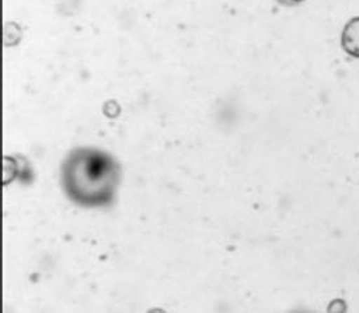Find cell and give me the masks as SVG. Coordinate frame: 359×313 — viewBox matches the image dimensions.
<instances>
[{
  "label": "cell",
  "mask_w": 359,
  "mask_h": 313,
  "mask_svg": "<svg viewBox=\"0 0 359 313\" xmlns=\"http://www.w3.org/2000/svg\"><path fill=\"white\" fill-rule=\"evenodd\" d=\"M120 179L116 161L108 153L94 148H77L65 159L62 182L74 203L88 208L112 203Z\"/></svg>",
  "instance_id": "6da1fadb"
},
{
  "label": "cell",
  "mask_w": 359,
  "mask_h": 313,
  "mask_svg": "<svg viewBox=\"0 0 359 313\" xmlns=\"http://www.w3.org/2000/svg\"><path fill=\"white\" fill-rule=\"evenodd\" d=\"M344 53L359 60V16L351 18L341 32Z\"/></svg>",
  "instance_id": "7a4b0ae2"
},
{
  "label": "cell",
  "mask_w": 359,
  "mask_h": 313,
  "mask_svg": "<svg viewBox=\"0 0 359 313\" xmlns=\"http://www.w3.org/2000/svg\"><path fill=\"white\" fill-rule=\"evenodd\" d=\"M327 309L330 312H345L348 309V305L345 303L344 299H334L330 303Z\"/></svg>",
  "instance_id": "3957f363"
},
{
  "label": "cell",
  "mask_w": 359,
  "mask_h": 313,
  "mask_svg": "<svg viewBox=\"0 0 359 313\" xmlns=\"http://www.w3.org/2000/svg\"><path fill=\"white\" fill-rule=\"evenodd\" d=\"M304 1H306V0H278V3H280L284 7H296Z\"/></svg>",
  "instance_id": "277c9868"
}]
</instances>
